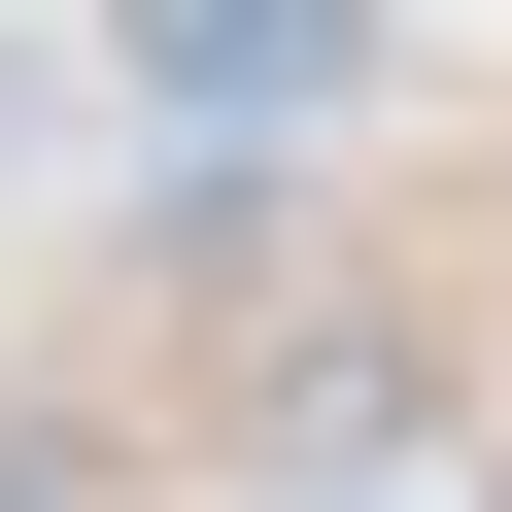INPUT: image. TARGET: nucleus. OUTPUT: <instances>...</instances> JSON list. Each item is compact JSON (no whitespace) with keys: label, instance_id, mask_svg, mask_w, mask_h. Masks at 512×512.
Masks as SVG:
<instances>
[{"label":"nucleus","instance_id":"1","mask_svg":"<svg viewBox=\"0 0 512 512\" xmlns=\"http://www.w3.org/2000/svg\"><path fill=\"white\" fill-rule=\"evenodd\" d=\"M103 69L171 137H308V103H376V0H103Z\"/></svg>","mask_w":512,"mask_h":512}]
</instances>
